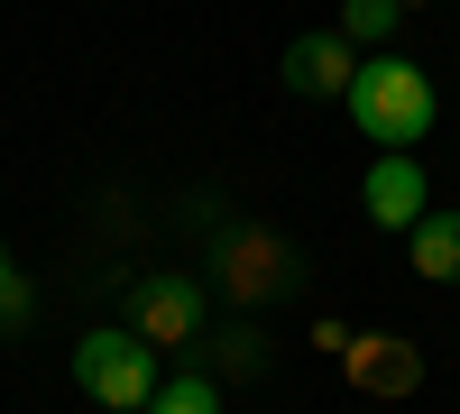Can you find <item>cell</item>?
<instances>
[{
  "mask_svg": "<svg viewBox=\"0 0 460 414\" xmlns=\"http://www.w3.org/2000/svg\"><path fill=\"white\" fill-rule=\"evenodd\" d=\"M396 10H424V0H396Z\"/></svg>",
  "mask_w": 460,
  "mask_h": 414,
  "instance_id": "obj_13",
  "label": "cell"
},
{
  "mask_svg": "<svg viewBox=\"0 0 460 414\" xmlns=\"http://www.w3.org/2000/svg\"><path fill=\"white\" fill-rule=\"evenodd\" d=\"M350 74H359V47H350V37H341V28H314V37H295V47L277 56V84L286 92H350Z\"/></svg>",
  "mask_w": 460,
  "mask_h": 414,
  "instance_id": "obj_7",
  "label": "cell"
},
{
  "mask_svg": "<svg viewBox=\"0 0 460 414\" xmlns=\"http://www.w3.org/2000/svg\"><path fill=\"white\" fill-rule=\"evenodd\" d=\"M212 286L230 295V304H277V295L304 286V258H295L277 231L240 221V231H221V240H212Z\"/></svg>",
  "mask_w": 460,
  "mask_h": 414,
  "instance_id": "obj_3",
  "label": "cell"
},
{
  "mask_svg": "<svg viewBox=\"0 0 460 414\" xmlns=\"http://www.w3.org/2000/svg\"><path fill=\"white\" fill-rule=\"evenodd\" d=\"M396 19H405L396 0H341V37H350V47H368V56L396 37Z\"/></svg>",
  "mask_w": 460,
  "mask_h": 414,
  "instance_id": "obj_11",
  "label": "cell"
},
{
  "mask_svg": "<svg viewBox=\"0 0 460 414\" xmlns=\"http://www.w3.org/2000/svg\"><path fill=\"white\" fill-rule=\"evenodd\" d=\"M203 359H212V378H258L267 368V331L258 322H221V331H203Z\"/></svg>",
  "mask_w": 460,
  "mask_h": 414,
  "instance_id": "obj_9",
  "label": "cell"
},
{
  "mask_svg": "<svg viewBox=\"0 0 460 414\" xmlns=\"http://www.w3.org/2000/svg\"><path fill=\"white\" fill-rule=\"evenodd\" d=\"M405 249H414V277L424 286H460V212H424L405 231Z\"/></svg>",
  "mask_w": 460,
  "mask_h": 414,
  "instance_id": "obj_8",
  "label": "cell"
},
{
  "mask_svg": "<svg viewBox=\"0 0 460 414\" xmlns=\"http://www.w3.org/2000/svg\"><path fill=\"white\" fill-rule=\"evenodd\" d=\"M359 203H368L377 231H414V221L433 212V184H424V166H414L405 147H377V166L359 175Z\"/></svg>",
  "mask_w": 460,
  "mask_h": 414,
  "instance_id": "obj_5",
  "label": "cell"
},
{
  "mask_svg": "<svg viewBox=\"0 0 460 414\" xmlns=\"http://www.w3.org/2000/svg\"><path fill=\"white\" fill-rule=\"evenodd\" d=\"M147 414H221V378H212V368H175Z\"/></svg>",
  "mask_w": 460,
  "mask_h": 414,
  "instance_id": "obj_10",
  "label": "cell"
},
{
  "mask_svg": "<svg viewBox=\"0 0 460 414\" xmlns=\"http://www.w3.org/2000/svg\"><path fill=\"white\" fill-rule=\"evenodd\" d=\"M350 120H359V138H377V147H405L414 157V138L433 129V74L414 65V56H396V47H377V56H359V74H350Z\"/></svg>",
  "mask_w": 460,
  "mask_h": 414,
  "instance_id": "obj_1",
  "label": "cell"
},
{
  "mask_svg": "<svg viewBox=\"0 0 460 414\" xmlns=\"http://www.w3.org/2000/svg\"><path fill=\"white\" fill-rule=\"evenodd\" d=\"M74 387L93 405H111V414H147L157 387H166V359H157V341H138L129 322H102V331L74 341Z\"/></svg>",
  "mask_w": 460,
  "mask_h": 414,
  "instance_id": "obj_2",
  "label": "cell"
},
{
  "mask_svg": "<svg viewBox=\"0 0 460 414\" xmlns=\"http://www.w3.org/2000/svg\"><path fill=\"white\" fill-rule=\"evenodd\" d=\"M341 368H350V387H359V396H414V387H424V350L396 341V331H350Z\"/></svg>",
  "mask_w": 460,
  "mask_h": 414,
  "instance_id": "obj_6",
  "label": "cell"
},
{
  "mask_svg": "<svg viewBox=\"0 0 460 414\" xmlns=\"http://www.w3.org/2000/svg\"><path fill=\"white\" fill-rule=\"evenodd\" d=\"M203 313H212V286L203 277H138L129 286V331L157 350H184L203 341Z\"/></svg>",
  "mask_w": 460,
  "mask_h": 414,
  "instance_id": "obj_4",
  "label": "cell"
},
{
  "mask_svg": "<svg viewBox=\"0 0 460 414\" xmlns=\"http://www.w3.org/2000/svg\"><path fill=\"white\" fill-rule=\"evenodd\" d=\"M28 313H37V295H28V277H19V258L0 249V331H10V322H28Z\"/></svg>",
  "mask_w": 460,
  "mask_h": 414,
  "instance_id": "obj_12",
  "label": "cell"
}]
</instances>
